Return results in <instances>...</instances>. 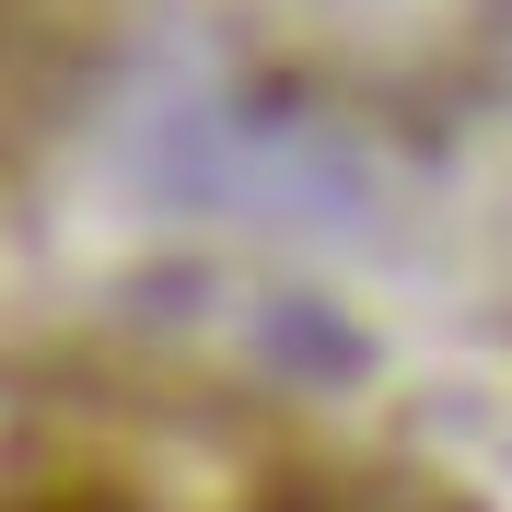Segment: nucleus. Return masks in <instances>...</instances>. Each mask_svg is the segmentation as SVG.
Wrapping results in <instances>:
<instances>
[{
	"label": "nucleus",
	"mask_w": 512,
	"mask_h": 512,
	"mask_svg": "<svg viewBox=\"0 0 512 512\" xmlns=\"http://www.w3.org/2000/svg\"><path fill=\"white\" fill-rule=\"evenodd\" d=\"M117 0H0V152H24L35 128L82 94Z\"/></svg>",
	"instance_id": "2"
},
{
	"label": "nucleus",
	"mask_w": 512,
	"mask_h": 512,
	"mask_svg": "<svg viewBox=\"0 0 512 512\" xmlns=\"http://www.w3.org/2000/svg\"><path fill=\"white\" fill-rule=\"evenodd\" d=\"M0 512H478L280 384L128 338H0Z\"/></svg>",
	"instance_id": "1"
}]
</instances>
